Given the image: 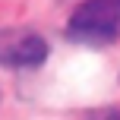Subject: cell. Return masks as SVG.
Wrapping results in <instances>:
<instances>
[{"label": "cell", "instance_id": "6da1fadb", "mask_svg": "<svg viewBox=\"0 0 120 120\" xmlns=\"http://www.w3.org/2000/svg\"><path fill=\"white\" fill-rule=\"evenodd\" d=\"M70 38L82 44H111L120 35V0H85L70 16Z\"/></svg>", "mask_w": 120, "mask_h": 120}, {"label": "cell", "instance_id": "3957f363", "mask_svg": "<svg viewBox=\"0 0 120 120\" xmlns=\"http://www.w3.org/2000/svg\"><path fill=\"white\" fill-rule=\"evenodd\" d=\"M108 120H120V114H111V117H108Z\"/></svg>", "mask_w": 120, "mask_h": 120}, {"label": "cell", "instance_id": "7a4b0ae2", "mask_svg": "<svg viewBox=\"0 0 120 120\" xmlns=\"http://www.w3.org/2000/svg\"><path fill=\"white\" fill-rule=\"evenodd\" d=\"M48 57V41L32 29L0 32V66H38Z\"/></svg>", "mask_w": 120, "mask_h": 120}]
</instances>
